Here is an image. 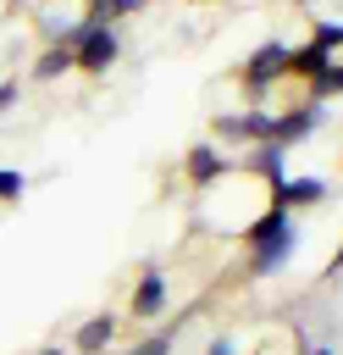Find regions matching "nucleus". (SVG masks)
<instances>
[{
  "label": "nucleus",
  "mask_w": 343,
  "mask_h": 355,
  "mask_svg": "<svg viewBox=\"0 0 343 355\" xmlns=\"http://www.w3.org/2000/svg\"><path fill=\"white\" fill-rule=\"evenodd\" d=\"M243 250H249V277H271V272H282L288 255L299 250V216L266 200V205L243 222Z\"/></svg>",
  "instance_id": "f257e3e1"
},
{
  "label": "nucleus",
  "mask_w": 343,
  "mask_h": 355,
  "mask_svg": "<svg viewBox=\"0 0 343 355\" xmlns=\"http://www.w3.org/2000/svg\"><path fill=\"white\" fill-rule=\"evenodd\" d=\"M66 44H72V72H83V78H105L122 61V28H111V22H89L83 17L66 33Z\"/></svg>",
  "instance_id": "f03ea898"
},
{
  "label": "nucleus",
  "mask_w": 343,
  "mask_h": 355,
  "mask_svg": "<svg viewBox=\"0 0 343 355\" xmlns=\"http://www.w3.org/2000/svg\"><path fill=\"white\" fill-rule=\"evenodd\" d=\"M282 83H288V39H260L238 67V89L249 94V105H266L271 89Z\"/></svg>",
  "instance_id": "7ed1b4c3"
},
{
  "label": "nucleus",
  "mask_w": 343,
  "mask_h": 355,
  "mask_svg": "<svg viewBox=\"0 0 343 355\" xmlns=\"http://www.w3.org/2000/svg\"><path fill=\"white\" fill-rule=\"evenodd\" d=\"M271 105H243V111H221V116H210V133H216V144H266L271 139Z\"/></svg>",
  "instance_id": "20e7f679"
},
{
  "label": "nucleus",
  "mask_w": 343,
  "mask_h": 355,
  "mask_svg": "<svg viewBox=\"0 0 343 355\" xmlns=\"http://www.w3.org/2000/svg\"><path fill=\"white\" fill-rule=\"evenodd\" d=\"M166 300H172V277H166V266H160V261L138 266L133 294H127V316H133V322H155V316H166Z\"/></svg>",
  "instance_id": "39448f33"
},
{
  "label": "nucleus",
  "mask_w": 343,
  "mask_h": 355,
  "mask_svg": "<svg viewBox=\"0 0 343 355\" xmlns=\"http://www.w3.org/2000/svg\"><path fill=\"white\" fill-rule=\"evenodd\" d=\"M326 122V105H315V100H293L288 111H277L271 116V144H282V150H299V144H310L315 139V128Z\"/></svg>",
  "instance_id": "423d86ee"
},
{
  "label": "nucleus",
  "mask_w": 343,
  "mask_h": 355,
  "mask_svg": "<svg viewBox=\"0 0 343 355\" xmlns=\"http://www.w3.org/2000/svg\"><path fill=\"white\" fill-rule=\"evenodd\" d=\"M238 166H232V155L216 144V139H199V144H188V155H183V178H188V189H216L221 178H232Z\"/></svg>",
  "instance_id": "0eeeda50"
},
{
  "label": "nucleus",
  "mask_w": 343,
  "mask_h": 355,
  "mask_svg": "<svg viewBox=\"0 0 343 355\" xmlns=\"http://www.w3.org/2000/svg\"><path fill=\"white\" fill-rule=\"evenodd\" d=\"M116 333H122V311H94V316H83L77 327H72V355H111V344H116Z\"/></svg>",
  "instance_id": "6e6552de"
},
{
  "label": "nucleus",
  "mask_w": 343,
  "mask_h": 355,
  "mask_svg": "<svg viewBox=\"0 0 343 355\" xmlns=\"http://www.w3.org/2000/svg\"><path fill=\"white\" fill-rule=\"evenodd\" d=\"M326 194H332V189H326V178H282V183H271V189H266V200H271V205H282V211H293V216H299V211L326 205Z\"/></svg>",
  "instance_id": "1a4fd4ad"
},
{
  "label": "nucleus",
  "mask_w": 343,
  "mask_h": 355,
  "mask_svg": "<svg viewBox=\"0 0 343 355\" xmlns=\"http://www.w3.org/2000/svg\"><path fill=\"white\" fill-rule=\"evenodd\" d=\"M77 22H83V0H44V6H33V33H39V44L66 39Z\"/></svg>",
  "instance_id": "9d476101"
},
{
  "label": "nucleus",
  "mask_w": 343,
  "mask_h": 355,
  "mask_svg": "<svg viewBox=\"0 0 343 355\" xmlns=\"http://www.w3.org/2000/svg\"><path fill=\"white\" fill-rule=\"evenodd\" d=\"M243 178H254L260 189H271V183H282L288 178V150L282 144H249V155H243Z\"/></svg>",
  "instance_id": "9b49d317"
},
{
  "label": "nucleus",
  "mask_w": 343,
  "mask_h": 355,
  "mask_svg": "<svg viewBox=\"0 0 343 355\" xmlns=\"http://www.w3.org/2000/svg\"><path fill=\"white\" fill-rule=\"evenodd\" d=\"M66 72H72V44H66V39L39 44V50H33V61H28V78H33V83H61Z\"/></svg>",
  "instance_id": "f8f14e48"
},
{
  "label": "nucleus",
  "mask_w": 343,
  "mask_h": 355,
  "mask_svg": "<svg viewBox=\"0 0 343 355\" xmlns=\"http://www.w3.org/2000/svg\"><path fill=\"white\" fill-rule=\"evenodd\" d=\"M326 61H337V55H326L315 39H304V44H288V83H310Z\"/></svg>",
  "instance_id": "ddd939ff"
},
{
  "label": "nucleus",
  "mask_w": 343,
  "mask_h": 355,
  "mask_svg": "<svg viewBox=\"0 0 343 355\" xmlns=\"http://www.w3.org/2000/svg\"><path fill=\"white\" fill-rule=\"evenodd\" d=\"M149 0H83V17L89 22H111V28H122L127 17H138Z\"/></svg>",
  "instance_id": "4468645a"
},
{
  "label": "nucleus",
  "mask_w": 343,
  "mask_h": 355,
  "mask_svg": "<svg viewBox=\"0 0 343 355\" xmlns=\"http://www.w3.org/2000/svg\"><path fill=\"white\" fill-rule=\"evenodd\" d=\"M304 100H315V105H326V100H343V61H326L310 83H304Z\"/></svg>",
  "instance_id": "2eb2a0df"
},
{
  "label": "nucleus",
  "mask_w": 343,
  "mask_h": 355,
  "mask_svg": "<svg viewBox=\"0 0 343 355\" xmlns=\"http://www.w3.org/2000/svg\"><path fill=\"white\" fill-rule=\"evenodd\" d=\"M177 327H183V322H172V327H160V333L138 338V344H133V349H122V355H172V349H177Z\"/></svg>",
  "instance_id": "dca6fc26"
},
{
  "label": "nucleus",
  "mask_w": 343,
  "mask_h": 355,
  "mask_svg": "<svg viewBox=\"0 0 343 355\" xmlns=\"http://www.w3.org/2000/svg\"><path fill=\"white\" fill-rule=\"evenodd\" d=\"M310 39H315L326 55H337V50H343V22H332V17H315V22H310Z\"/></svg>",
  "instance_id": "f3484780"
},
{
  "label": "nucleus",
  "mask_w": 343,
  "mask_h": 355,
  "mask_svg": "<svg viewBox=\"0 0 343 355\" xmlns=\"http://www.w3.org/2000/svg\"><path fill=\"white\" fill-rule=\"evenodd\" d=\"M28 194V172H17V166H0V205H17Z\"/></svg>",
  "instance_id": "a211bd4d"
},
{
  "label": "nucleus",
  "mask_w": 343,
  "mask_h": 355,
  "mask_svg": "<svg viewBox=\"0 0 343 355\" xmlns=\"http://www.w3.org/2000/svg\"><path fill=\"white\" fill-rule=\"evenodd\" d=\"M17 100H22V83H17V78H0V116H6Z\"/></svg>",
  "instance_id": "6ab92c4d"
},
{
  "label": "nucleus",
  "mask_w": 343,
  "mask_h": 355,
  "mask_svg": "<svg viewBox=\"0 0 343 355\" xmlns=\"http://www.w3.org/2000/svg\"><path fill=\"white\" fill-rule=\"evenodd\" d=\"M199 355H238V344H232V338H227V333H221V338H210V344H205V349H199Z\"/></svg>",
  "instance_id": "aec40b11"
},
{
  "label": "nucleus",
  "mask_w": 343,
  "mask_h": 355,
  "mask_svg": "<svg viewBox=\"0 0 343 355\" xmlns=\"http://www.w3.org/2000/svg\"><path fill=\"white\" fill-rule=\"evenodd\" d=\"M299 355H337L332 344H310V349H299Z\"/></svg>",
  "instance_id": "412c9836"
},
{
  "label": "nucleus",
  "mask_w": 343,
  "mask_h": 355,
  "mask_svg": "<svg viewBox=\"0 0 343 355\" xmlns=\"http://www.w3.org/2000/svg\"><path fill=\"white\" fill-rule=\"evenodd\" d=\"M39 355H72V349H66V344H44Z\"/></svg>",
  "instance_id": "4be33fe9"
},
{
  "label": "nucleus",
  "mask_w": 343,
  "mask_h": 355,
  "mask_svg": "<svg viewBox=\"0 0 343 355\" xmlns=\"http://www.w3.org/2000/svg\"><path fill=\"white\" fill-rule=\"evenodd\" d=\"M188 6H210V0H188Z\"/></svg>",
  "instance_id": "5701e85b"
},
{
  "label": "nucleus",
  "mask_w": 343,
  "mask_h": 355,
  "mask_svg": "<svg viewBox=\"0 0 343 355\" xmlns=\"http://www.w3.org/2000/svg\"><path fill=\"white\" fill-rule=\"evenodd\" d=\"M11 6H28V0H11Z\"/></svg>",
  "instance_id": "b1692460"
}]
</instances>
